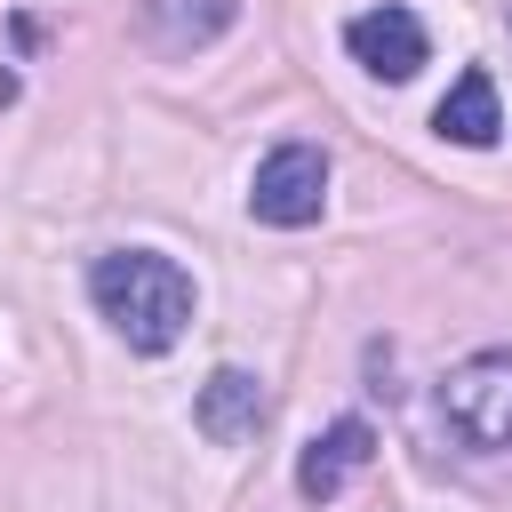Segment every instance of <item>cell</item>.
Wrapping results in <instances>:
<instances>
[{"label": "cell", "mask_w": 512, "mask_h": 512, "mask_svg": "<svg viewBox=\"0 0 512 512\" xmlns=\"http://www.w3.org/2000/svg\"><path fill=\"white\" fill-rule=\"evenodd\" d=\"M440 416L464 448H512V352H472L440 384Z\"/></svg>", "instance_id": "7a4b0ae2"}, {"label": "cell", "mask_w": 512, "mask_h": 512, "mask_svg": "<svg viewBox=\"0 0 512 512\" xmlns=\"http://www.w3.org/2000/svg\"><path fill=\"white\" fill-rule=\"evenodd\" d=\"M240 16V0H136V24L160 56H192L208 40H224Z\"/></svg>", "instance_id": "5b68a950"}, {"label": "cell", "mask_w": 512, "mask_h": 512, "mask_svg": "<svg viewBox=\"0 0 512 512\" xmlns=\"http://www.w3.org/2000/svg\"><path fill=\"white\" fill-rule=\"evenodd\" d=\"M320 200H328V152H320V144H280V152H264V160H256L248 208H256L264 224L296 232V224H312V216H320Z\"/></svg>", "instance_id": "3957f363"}, {"label": "cell", "mask_w": 512, "mask_h": 512, "mask_svg": "<svg viewBox=\"0 0 512 512\" xmlns=\"http://www.w3.org/2000/svg\"><path fill=\"white\" fill-rule=\"evenodd\" d=\"M88 296L96 312L120 328L128 352H168L192 328V272L160 248H112L88 264Z\"/></svg>", "instance_id": "6da1fadb"}, {"label": "cell", "mask_w": 512, "mask_h": 512, "mask_svg": "<svg viewBox=\"0 0 512 512\" xmlns=\"http://www.w3.org/2000/svg\"><path fill=\"white\" fill-rule=\"evenodd\" d=\"M432 128L448 136V144H496V128H504V112H496V80L488 72H456V88L440 96V112H432Z\"/></svg>", "instance_id": "ba28073f"}, {"label": "cell", "mask_w": 512, "mask_h": 512, "mask_svg": "<svg viewBox=\"0 0 512 512\" xmlns=\"http://www.w3.org/2000/svg\"><path fill=\"white\" fill-rule=\"evenodd\" d=\"M192 416H200V432L224 440V448H232V440H256V424H264V384H256L248 368H216V376L200 384V408H192Z\"/></svg>", "instance_id": "52a82bcc"}, {"label": "cell", "mask_w": 512, "mask_h": 512, "mask_svg": "<svg viewBox=\"0 0 512 512\" xmlns=\"http://www.w3.org/2000/svg\"><path fill=\"white\" fill-rule=\"evenodd\" d=\"M344 48H352L376 80H408V72L424 64V24H416L408 8H368V16L344 24Z\"/></svg>", "instance_id": "277c9868"}, {"label": "cell", "mask_w": 512, "mask_h": 512, "mask_svg": "<svg viewBox=\"0 0 512 512\" xmlns=\"http://www.w3.org/2000/svg\"><path fill=\"white\" fill-rule=\"evenodd\" d=\"M368 456H376V432H368L360 416H344V424H328V432L296 456V488H304L312 504H328V496H336V488H344Z\"/></svg>", "instance_id": "8992f818"}]
</instances>
